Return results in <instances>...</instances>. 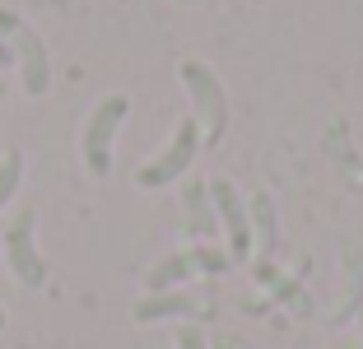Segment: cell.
Returning <instances> with one entry per match:
<instances>
[{"label": "cell", "mask_w": 363, "mask_h": 349, "mask_svg": "<svg viewBox=\"0 0 363 349\" xmlns=\"http://www.w3.org/2000/svg\"><path fill=\"white\" fill-rule=\"evenodd\" d=\"M130 112V98L126 94H107L103 103L89 112L84 121V135H79V154H84V168L94 177H107L112 172V145H117V131Z\"/></svg>", "instance_id": "cell-3"}, {"label": "cell", "mask_w": 363, "mask_h": 349, "mask_svg": "<svg viewBox=\"0 0 363 349\" xmlns=\"http://www.w3.org/2000/svg\"><path fill=\"white\" fill-rule=\"evenodd\" d=\"M201 145H205V135H201V121H196V116H182L168 145H163L159 154L150 159V163H140V172H135V187H145V191L172 187V182H177L182 172H186V168L196 163Z\"/></svg>", "instance_id": "cell-2"}, {"label": "cell", "mask_w": 363, "mask_h": 349, "mask_svg": "<svg viewBox=\"0 0 363 349\" xmlns=\"http://www.w3.org/2000/svg\"><path fill=\"white\" fill-rule=\"evenodd\" d=\"M0 326H5V312H0Z\"/></svg>", "instance_id": "cell-21"}, {"label": "cell", "mask_w": 363, "mask_h": 349, "mask_svg": "<svg viewBox=\"0 0 363 349\" xmlns=\"http://www.w3.org/2000/svg\"><path fill=\"white\" fill-rule=\"evenodd\" d=\"M201 270H196V256L191 247L186 252H172L163 256L159 265H150V275H145V294H172V289H182L186 279H196Z\"/></svg>", "instance_id": "cell-11"}, {"label": "cell", "mask_w": 363, "mask_h": 349, "mask_svg": "<svg viewBox=\"0 0 363 349\" xmlns=\"http://www.w3.org/2000/svg\"><path fill=\"white\" fill-rule=\"evenodd\" d=\"M10 47H14V65H19L23 89H28L33 98H43L47 89H52V61H47L43 38H38L28 23H19V33L10 38Z\"/></svg>", "instance_id": "cell-6"}, {"label": "cell", "mask_w": 363, "mask_h": 349, "mask_svg": "<svg viewBox=\"0 0 363 349\" xmlns=\"http://www.w3.org/2000/svg\"><path fill=\"white\" fill-rule=\"evenodd\" d=\"M247 219H252V252L261 261H270L279 252V219H275V201H270L266 191H257L247 201Z\"/></svg>", "instance_id": "cell-9"}, {"label": "cell", "mask_w": 363, "mask_h": 349, "mask_svg": "<svg viewBox=\"0 0 363 349\" xmlns=\"http://www.w3.org/2000/svg\"><path fill=\"white\" fill-rule=\"evenodd\" d=\"M0 228H5V223H0Z\"/></svg>", "instance_id": "cell-22"}, {"label": "cell", "mask_w": 363, "mask_h": 349, "mask_svg": "<svg viewBox=\"0 0 363 349\" xmlns=\"http://www.w3.org/2000/svg\"><path fill=\"white\" fill-rule=\"evenodd\" d=\"M182 228L191 233V243H214L219 238V219H214L210 182L186 177L182 182Z\"/></svg>", "instance_id": "cell-7"}, {"label": "cell", "mask_w": 363, "mask_h": 349, "mask_svg": "<svg viewBox=\"0 0 363 349\" xmlns=\"http://www.w3.org/2000/svg\"><path fill=\"white\" fill-rule=\"evenodd\" d=\"M33 228H38V214H33V205H23V210H14L5 219L0 243H5V265L14 270V279L23 289H43L47 284V261L38 252V243H33Z\"/></svg>", "instance_id": "cell-4"}, {"label": "cell", "mask_w": 363, "mask_h": 349, "mask_svg": "<svg viewBox=\"0 0 363 349\" xmlns=\"http://www.w3.org/2000/svg\"><path fill=\"white\" fill-rule=\"evenodd\" d=\"M10 61H14V47H10V43H0V65H10Z\"/></svg>", "instance_id": "cell-17"}, {"label": "cell", "mask_w": 363, "mask_h": 349, "mask_svg": "<svg viewBox=\"0 0 363 349\" xmlns=\"http://www.w3.org/2000/svg\"><path fill=\"white\" fill-rule=\"evenodd\" d=\"M345 294L340 303L331 307V326H345V321H359L363 312V252L359 247H345Z\"/></svg>", "instance_id": "cell-10"}, {"label": "cell", "mask_w": 363, "mask_h": 349, "mask_svg": "<svg viewBox=\"0 0 363 349\" xmlns=\"http://www.w3.org/2000/svg\"><path fill=\"white\" fill-rule=\"evenodd\" d=\"M19 14H10V10H0V43H10V38H14V33H19Z\"/></svg>", "instance_id": "cell-16"}, {"label": "cell", "mask_w": 363, "mask_h": 349, "mask_svg": "<svg viewBox=\"0 0 363 349\" xmlns=\"http://www.w3.org/2000/svg\"><path fill=\"white\" fill-rule=\"evenodd\" d=\"M19 182H23V154L19 149H5V154H0V210L14 201Z\"/></svg>", "instance_id": "cell-13"}, {"label": "cell", "mask_w": 363, "mask_h": 349, "mask_svg": "<svg viewBox=\"0 0 363 349\" xmlns=\"http://www.w3.org/2000/svg\"><path fill=\"white\" fill-rule=\"evenodd\" d=\"M257 279L270 289V294H279V298H284V303L294 307V312H308V298H303V289H298V284H289V279L279 275V270H275L270 261H257Z\"/></svg>", "instance_id": "cell-12"}, {"label": "cell", "mask_w": 363, "mask_h": 349, "mask_svg": "<svg viewBox=\"0 0 363 349\" xmlns=\"http://www.w3.org/2000/svg\"><path fill=\"white\" fill-rule=\"evenodd\" d=\"M14 349H33V345H14Z\"/></svg>", "instance_id": "cell-19"}, {"label": "cell", "mask_w": 363, "mask_h": 349, "mask_svg": "<svg viewBox=\"0 0 363 349\" xmlns=\"http://www.w3.org/2000/svg\"><path fill=\"white\" fill-rule=\"evenodd\" d=\"M331 349H363V345H331Z\"/></svg>", "instance_id": "cell-18"}, {"label": "cell", "mask_w": 363, "mask_h": 349, "mask_svg": "<svg viewBox=\"0 0 363 349\" xmlns=\"http://www.w3.org/2000/svg\"><path fill=\"white\" fill-rule=\"evenodd\" d=\"M205 307L196 303L186 289H172V294H145L135 307H130V317L140 326H150V321H201Z\"/></svg>", "instance_id": "cell-8"}, {"label": "cell", "mask_w": 363, "mask_h": 349, "mask_svg": "<svg viewBox=\"0 0 363 349\" xmlns=\"http://www.w3.org/2000/svg\"><path fill=\"white\" fill-rule=\"evenodd\" d=\"M177 349H210V336L201 331V321H177Z\"/></svg>", "instance_id": "cell-15"}, {"label": "cell", "mask_w": 363, "mask_h": 349, "mask_svg": "<svg viewBox=\"0 0 363 349\" xmlns=\"http://www.w3.org/2000/svg\"><path fill=\"white\" fill-rule=\"evenodd\" d=\"M210 201H214V219L224 228V243L233 261H247L252 256V219H247V201L238 196V187L228 177L210 182Z\"/></svg>", "instance_id": "cell-5"}, {"label": "cell", "mask_w": 363, "mask_h": 349, "mask_svg": "<svg viewBox=\"0 0 363 349\" xmlns=\"http://www.w3.org/2000/svg\"><path fill=\"white\" fill-rule=\"evenodd\" d=\"M191 256H196V270H201V275H224L228 265H233L228 247H214V243H196Z\"/></svg>", "instance_id": "cell-14"}, {"label": "cell", "mask_w": 363, "mask_h": 349, "mask_svg": "<svg viewBox=\"0 0 363 349\" xmlns=\"http://www.w3.org/2000/svg\"><path fill=\"white\" fill-rule=\"evenodd\" d=\"M182 5H196V0H182Z\"/></svg>", "instance_id": "cell-20"}, {"label": "cell", "mask_w": 363, "mask_h": 349, "mask_svg": "<svg viewBox=\"0 0 363 349\" xmlns=\"http://www.w3.org/2000/svg\"><path fill=\"white\" fill-rule=\"evenodd\" d=\"M177 79H182V89L191 94V107H196L191 116L201 121V135L210 140V145H219L224 131H228V94H224V84H219V74L205 61H182Z\"/></svg>", "instance_id": "cell-1"}]
</instances>
